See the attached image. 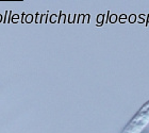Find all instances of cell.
Segmentation results:
<instances>
[{
    "label": "cell",
    "mask_w": 149,
    "mask_h": 133,
    "mask_svg": "<svg viewBox=\"0 0 149 133\" xmlns=\"http://www.w3.org/2000/svg\"><path fill=\"white\" fill-rule=\"evenodd\" d=\"M149 124V100L144 103L140 110L132 116L125 126L121 133H142Z\"/></svg>",
    "instance_id": "1"
}]
</instances>
